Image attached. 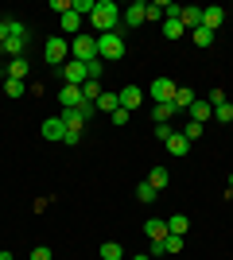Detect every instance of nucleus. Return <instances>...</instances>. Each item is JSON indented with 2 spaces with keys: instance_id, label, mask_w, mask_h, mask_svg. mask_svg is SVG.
I'll list each match as a JSON object with an SVG mask.
<instances>
[{
  "instance_id": "f257e3e1",
  "label": "nucleus",
  "mask_w": 233,
  "mask_h": 260,
  "mask_svg": "<svg viewBox=\"0 0 233 260\" xmlns=\"http://www.w3.org/2000/svg\"><path fill=\"white\" fill-rule=\"evenodd\" d=\"M117 20H121L117 4H113V0H97V4H93V16H89V27L97 35H105V31H117Z\"/></svg>"
},
{
  "instance_id": "f03ea898",
  "label": "nucleus",
  "mask_w": 233,
  "mask_h": 260,
  "mask_svg": "<svg viewBox=\"0 0 233 260\" xmlns=\"http://www.w3.org/2000/svg\"><path fill=\"white\" fill-rule=\"evenodd\" d=\"M124 51H128V43H124V35H121V31H105V35H97V58H101V62H121Z\"/></svg>"
},
{
  "instance_id": "7ed1b4c3",
  "label": "nucleus",
  "mask_w": 233,
  "mask_h": 260,
  "mask_svg": "<svg viewBox=\"0 0 233 260\" xmlns=\"http://www.w3.org/2000/svg\"><path fill=\"white\" fill-rule=\"evenodd\" d=\"M43 58H47V66L62 70V66L70 62V39H66V35H51L47 47H43Z\"/></svg>"
},
{
  "instance_id": "20e7f679",
  "label": "nucleus",
  "mask_w": 233,
  "mask_h": 260,
  "mask_svg": "<svg viewBox=\"0 0 233 260\" xmlns=\"http://www.w3.org/2000/svg\"><path fill=\"white\" fill-rule=\"evenodd\" d=\"M23 47H27V23L12 20V31H8V39L0 43V54H12V58H23Z\"/></svg>"
},
{
  "instance_id": "39448f33",
  "label": "nucleus",
  "mask_w": 233,
  "mask_h": 260,
  "mask_svg": "<svg viewBox=\"0 0 233 260\" xmlns=\"http://www.w3.org/2000/svg\"><path fill=\"white\" fill-rule=\"evenodd\" d=\"M70 58H78V62H93V58H97V35H89V31L74 35V39H70Z\"/></svg>"
},
{
  "instance_id": "423d86ee",
  "label": "nucleus",
  "mask_w": 233,
  "mask_h": 260,
  "mask_svg": "<svg viewBox=\"0 0 233 260\" xmlns=\"http://www.w3.org/2000/svg\"><path fill=\"white\" fill-rule=\"evenodd\" d=\"M58 117H62V124H66V132H70V144H78L86 136V117H82V109H58Z\"/></svg>"
},
{
  "instance_id": "0eeeda50",
  "label": "nucleus",
  "mask_w": 233,
  "mask_h": 260,
  "mask_svg": "<svg viewBox=\"0 0 233 260\" xmlns=\"http://www.w3.org/2000/svg\"><path fill=\"white\" fill-rule=\"evenodd\" d=\"M148 98H152V105H167V101L175 98V82L171 78H155L152 86H148Z\"/></svg>"
},
{
  "instance_id": "6e6552de",
  "label": "nucleus",
  "mask_w": 233,
  "mask_h": 260,
  "mask_svg": "<svg viewBox=\"0 0 233 260\" xmlns=\"http://www.w3.org/2000/svg\"><path fill=\"white\" fill-rule=\"evenodd\" d=\"M121 23H124V27H144V23H148V4H144V0H132V4L121 12Z\"/></svg>"
},
{
  "instance_id": "1a4fd4ad",
  "label": "nucleus",
  "mask_w": 233,
  "mask_h": 260,
  "mask_svg": "<svg viewBox=\"0 0 233 260\" xmlns=\"http://www.w3.org/2000/svg\"><path fill=\"white\" fill-rule=\"evenodd\" d=\"M89 74H86V62H78V58H70L66 66H62V86H86Z\"/></svg>"
},
{
  "instance_id": "9d476101",
  "label": "nucleus",
  "mask_w": 233,
  "mask_h": 260,
  "mask_svg": "<svg viewBox=\"0 0 233 260\" xmlns=\"http://www.w3.org/2000/svg\"><path fill=\"white\" fill-rule=\"evenodd\" d=\"M117 101H121L124 113H136V109L144 105V89H140V86H124L121 93H117Z\"/></svg>"
},
{
  "instance_id": "9b49d317",
  "label": "nucleus",
  "mask_w": 233,
  "mask_h": 260,
  "mask_svg": "<svg viewBox=\"0 0 233 260\" xmlns=\"http://www.w3.org/2000/svg\"><path fill=\"white\" fill-rule=\"evenodd\" d=\"M43 136L55 140V144H70V132H66V124H62V117H47L43 120Z\"/></svg>"
},
{
  "instance_id": "f8f14e48",
  "label": "nucleus",
  "mask_w": 233,
  "mask_h": 260,
  "mask_svg": "<svg viewBox=\"0 0 233 260\" xmlns=\"http://www.w3.org/2000/svg\"><path fill=\"white\" fill-rule=\"evenodd\" d=\"M225 16H229V12H225V8H218V4H210V8H202V27H206V31H218V27H222V23H225Z\"/></svg>"
},
{
  "instance_id": "ddd939ff",
  "label": "nucleus",
  "mask_w": 233,
  "mask_h": 260,
  "mask_svg": "<svg viewBox=\"0 0 233 260\" xmlns=\"http://www.w3.org/2000/svg\"><path fill=\"white\" fill-rule=\"evenodd\" d=\"M82 16H78V12H66V16H58V27H62V35H66V39H74V35H82Z\"/></svg>"
},
{
  "instance_id": "4468645a",
  "label": "nucleus",
  "mask_w": 233,
  "mask_h": 260,
  "mask_svg": "<svg viewBox=\"0 0 233 260\" xmlns=\"http://www.w3.org/2000/svg\"><path fill=\"white\" fill-rule=\"evenodd\" d=\"M58 105L62 109H78L82 105V86H62L58 89Z\"/></svg>"
},
{
  "instance_id": "2eb2a0df",
  "label": "nucleus",
  "mask_w": 233,
  "mask_h": 260,
  "mask_svg": "<svg viewBox=\"0 0 233 260\" xmlns=\"http://www.w3.org/2000/svg\"><path fill=\"white\" fill-rule=\"evenodd\" d=\"M179 23H183L187 31H194V27H202V8H194V4H187V8L179 12Z\"/></svg>"
},
{
  "instance_id": "dca6fc26",
  "label": "nucleus",
  "mask_w": 233,
  "mask_h": 260,
  "mask_svg": "<svg viewBox=\"0 0 233 260\" xmlns=\"http://www.w3.org/2000/svg\"><path fill=\"white\" fill-rule=\"evenodd\" d=\"M144 233H148V241H152V245H159V241L167 237V221H159V217H148V221H144Z\"/></svg>"
},
{
  "instance_id": "f3484780",
  "label": "nucleus",
  "mask_w": 233,
  "mask_h": 260,
  "mask_svg": "<svg viewBox=\"0 0 233 260\" xmlns=\"http://www.w3.org/2000/svg\"><path fill=\"white\" fill-rule=\"evenodd\" d=\"M187 113H190V120H198V124H206V120L214 117V105H210V101H198V98H194V105H190Z\"/></svg>"
},
{
  "instance_id": "a211bd4d",
  "label": "nucleus",
  "mask_w": 233,
  "mask_h": 260,
  "mask_svg": "<svg viewBox=\"0 0 233 260\" xmlns=\"http://www.w3.org/2000/svg\"><path fill=\"white\" fill-rule=\"evenodd\" d=\"M171 105H175L179 113H183V109H190V105H194V89H190V86H175V98H171Z\"/></svg>"
},
{
  "instance_id": "6ab92c4d",
  "label": "nucleus",
  "mask_w": 233,
  "mask_h": 260,
  "mask_svg": "<svg viewBox=\"0 0 233 260\" xmlns=\"http://www.w3.org/2000/svg\"><path fill=\"white\" fill-rule=\"evenodd\" d=\"M167 152H171V155H179V159H183V155L190 152V140H187V136H183V132H175V136L167 140Z\"/></svg>"
},
{
  "instance_id": "aec40b11",
  "label": "nucleus",
  "mask_w": 233,
  "mask_h": 260,
  "mask_svg": "<svg viewBox=\"0 0 233 260\" xmlns=\"http://www.w3.org/2000/svg\"><path fill=\"white\" fill-rule=\"evenodd\" d=\"M187 229H190V217H187V214H171V217H167V233H175V237H183Z\"/></svg>"
},
{
  "instance_id": "412c9836",
  "label": "nucleus",
  "mask_w": 233,
  "mask_h": 260,
  "mask_svg": "<svg viewBox=\"0 0 233 260\" xmlns=\"http://www.w3.org/2000/svg\"><path fill=\"white\" fill-rule=\"evenodd\" d=\"M175 113H179V109L171 105V101H167V105H152V120H155V124H171Z\"/></svg>"
},
{
  "instance_id": "4be33fe9",
  "label": "nucleus",
  "mask_w": 233,
  "mask_h": 260,
  "mask_svg": "<svg viewBox=\"0 0 233 260\" xmlns=\"http://www.w3.org/2000/svg\"><path fill=\"white\" fill-rule=\"evenodd\" d=\"M31 74V66H27V58H12L8 62V78H16V82H23V78Z\"/></svg>"
},
{
  "instance_id": "5701e85b",
  "label": "nucleus",
  "mask_w": 233,
  "mask_h": 260,
  "mask_svg": "<svg viewBox=\"0 0 233 260\" xmlns=\"http://www.w3.org/2000/svg\"><path fill=\"white\" fill-rule=\"evenodd\" d=\"M136 198H140V202H148V206H152V202H159V190H155V186H152V183H148V179H144V183L136 186Z\"/></svg>"
},
{
  "instance_id": "b1692460",
  "label": "nucleus",
  "mask_w": 233,
  "mask_h": 260,
  "mask_svg": "<svg viewBox=\"0 0 233 260\" xmlns=\"http://www.w3.org/2000/svg\"><path fill=\"white\" fill-rule=\"evenodd\" d=\"M101 260H124L121 241H105V245H101Z\"/></svg>"
},
{
  "instance_id": "393cba45",
  "label": "nucleus",
  "mask_w": 233,
  "mask_h": 260,
  "mask_svg": "<svg viewBox=\"0 0 233 260\" xmlns=\"http://www.w3.org/2000/svg\"><path fill=\"white\" fill-rule=\"evenodd\" d=\"M183 35H187V27L179 20H163V39H183Z\"/></svg>"
},
{
  "instance_id": "a878e982",
  "label": "nucleus",
  "mask_w": 233,
  "mask_h": 260,
  "mask_svg": "<svg viewBox=\"0 0 233 260\" xmlns=\"http://www.w3.org/2000/svg\"><path fill=\"white\" fill-rule=\"evenodd\" d=\"M93 105H97V113H113V109H121V101H117V93H101Z\"/></svg>"
},
{
  "instance_id": "bb28decb",
  "label": "nucleus",
  "mask_w": 233,
  "mask_h": 260,
  "mask_svg": "<svg viewBox=\"0 0 233 260\" xmlns=\"http://www.w3.org/2000/svg\"><path fill=\"white\" fill-rule=\"evenodd\" d=\"M101 93H105V89H101V82H86V86H82V101H89V105H93Z\"/></svg>"
},
{
  "instance_id": "cd10ccee",
  "label": "nucleus",
  "mask_w": 233,
  "mask_h": 260,
  "mask_svg": "<svg viewBox=\"0 0 233 260\" xmlns=\"http://www.w3.org/2000/svg\"><path fill=\"white\" fill-rule=\"evenodd\" d=\"M148 183H152L155 190H163L167 186V167H152V171H148Z\"/></svg>"
},
{
  "instance_id": "c85d7f7f",
  "label": "nucleus",
  "mask_w": 233,
  "mask_h": 260,
  "mask_svg": "<svg viewBox=\"0 0 233 260\" xmlns=\"http://www.w3.org/2000/svg\"><path fill=\"white\" fill-rule=\"evenodd\" d=\"M202 128H206V124H198V120H187V124H183V128H179V132H183V136H187V140L194 144V140H198V136H202Z\"/></svg>"
},
{
  "instance_id": "c756f323",
  "label": "nucleus",
  "mask_w": 233,
  "mask_h": 260,
  "mask_svg": "<svg viewBox=\"0 0 233 260\" xmlns=\"http://www.w3.org/2000/svg\"><path fill=\"white\" fill-rule=\"evenodd\" d=\"M93 4H97V0H74V8H70V12H78L82 20H89V16H93Z\"/></svg>"
},
{
  "instance_id": "7c9ffc66",
  "label": "nucleus",
  "mask_w": 233,
  "mask_h": 260,
  "mask_svg": "<svg viewBox=\"0 0 233 260\" xmlns=\"http://www.w3.org/2000/svg\"><path fill=\"white\" fill-rule=\"evenodd\" d=\"M86 74H89V82H101V74H105V62H101V58L86 62Z\"/></svg>"
},
{
  "instance_id": "2f4dec72",
  "label": "nucleus",
  "mask_w": 233,
  "mask_h": 260,
  "mask_svg": "<svg viewBox=\"0 0 233 260\" xmlns=\"http://www.w3.org/2000/svg\"><path fill=\"white\" fill-rule=\"evenodd\" d=\"M190 35H194V47H210L214 43V31H206V27H194Z\"/></svg>"
},
{
  "instance_id": "473e14b6",
  "label": "nucleus",
  "mask_w": 233,
  "mask_h": 260,
  "mask_svg": "<svg viewBox=\"0 0 233 260\" xmlns=\"http://www.w3.org/2000/svg\"><path fill=\"white\" fill-rule=\"evenodd\" d=\"M214 120H222V124H229V120H233V105H229V101L214 109Z\"/></svg>"
},
{
  "instance_id": "72a5a7b5",
  "label": "nucleus",
  "mask_w": 233,
  "mask_h": 260,
  "mask_svg": "<svg viewBox=\"0 0 233 260\" xmlns=\"http://www.w3.org/2000/svg\"><path fill=\"white\" fill-rule=\"evenodd\" d=\"M109 120L117 124V128H124V124L132 120V113H124V109H113V113H109Z\"/></svg>"
},
{
  "instance_id": "f704fd0d",
  "label": "nucleus",
  "mask_w": 233,
  "mask_h": 260,
  "mask_svg": "<svg viewBox=\"0 0 233 260\" xmlns=\"http://www.w3.org/2000/svg\"><path fill=\"white\" fill-rule=\"evenodd\" d=\"M4 93H8V98H23V82L8 78V82H4Z\"/></svg>"
},
{
  "instance_id": "c9c22d12",
  "label": "nucleus",
  "mask_w": 233,
  "mask_h": 260,
  "mask_svg": "<svg viewBox=\"0 0 233 260\" xmlns=\"http://www.w3.org/2000/svg\"><path fill=\"white\" fill-rule=\"evenodd\" d=\"M51 8H55L58 16H66V12L74 8V0H51Z\"/></svg>"
},
{
  "instance_id": "e433bc0d",
  "label": "nucleus",
  "mask_w": 233,
  "mask_h": 260,
  "mask_svg": "<svg viewBox=\"0 0 233 260\" xmlns=\"http://www.w3.org/2000/svg\"><path fill=\"white\" fill-rule=\"evenodd\" d=\"M155 136H159V140H171V136H175V128H171V124H155Z\"/></svg>"
},
{
  "instance_id": "4c0bfd02",
  "label": "nucleus",
  "mask_w": 233,
  "mask_h": 260,
  "mask_svg": "<svg viewBox=\"0 0 233 260\" xmlns=\"http://www.w3.org/2000/svg\"><path fill=\"white\" fill-rule=\"evenodd\" d=\"M206 101H210L214 109H218V105H225V89H210V98H206Z\"/></svg>"
},
{
  "instance_id": "58836bf2",
  "label": "nucleus",
  "mask_w": 233,
  "mask_h": 260,
  "mask_svg": "<svg viewBox=\"0 0 233 260\" xmlns=\"http://www.w3.org/2000/svg\"><path fill=\"white\" fill-rule=\"evenodd\" d=\"M27 260H51V249H47V245H39V249H31V256Z\"/></svg>"
},
{
  "instance_id": "ea45409f",
  "label": "nucleus",
  "mask_w": 233,
  "mask_h": 260,
  "mask_svg": "<svg viewBox=\"0 0 233 260\" xmlns=\"http://www.w3.org/2000/svg\"><path fill=\"white\" fill-rule=\"evenodd\" d=\"M8 31H12V20H0V43L8 39Z\"/></svg>"
},
{
  "instance_id": "a19ab883",
  "label": "nucleus",
  "mask_w": 233,
  "mask_h": 260,
  "mask_svg": "<svg viewBox=\"0 0 233 260\" xmlns=\"http://www.w3.org/2000/svg\"><path fill=\"white\" fill-rule=\"evenodd\" d=\"M0 260H16V256H12V252H4V249H0Z\"/></svg>"
},
{
  "instance_id": "79ce46f5",
  "label": "nucleus",
  "mask_w": 233,
  "mask_h": 260,
  "mask_svg": "<svg viewBox=\"0 0 233 260\" xmlns=\"http://www.w3.org/2000/svg\"><path fill=\"white\" fill-rule=\"evenodd\" d=\"M0 82H8V70H4V66H0Z\"/></svg>"
},
{
  "instance_id": "37998d69",
  "label": "nucleus",
  "mask_w": 233,
  "mask_h": 260,
  "mask_svg": "<svg viewBox=\"0 0 233 260\" xmlns=\"http://www.w3.org/2000/svg\"><path fill=\"white\" fill-rule=\"evenodd\" d=\"M132 260H148V252H144V256H132Z\"/></svg>"
},
{
  "instance_id": "c03bdc74",
  "label": "nucleus",
  "mask_w": 233,
  "mask_h": 260,
  "mask_svg": "<svg viewBox=\"0 0 233 260\" xmlns=\"http://www.w3.org/2000/svg\"><path fill=\"white\" fill-rule=\"evenodd\" d=\"M229 190H233V175H229Z\"/></svg>"
},
{
  "instance_id": "a18cd8bd",
  "label": "nucleus",
  "mask_w": 233,
  "mask_h": 260,
  "mask_svg": "<svg viewBox=\"0 0 233 260\" xmlns=\"http://www.w3.org/2000/svg\"><path fill=\"white\" fill-rule=\"evenodd\" d=\"M229 12H233V8H229Z\"/></svg>"
}]
</instances>
